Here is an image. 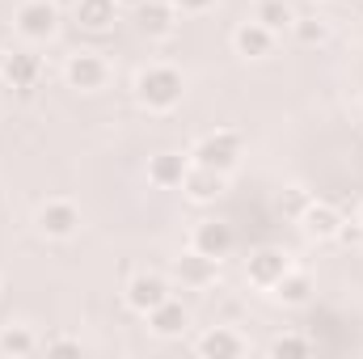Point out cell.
Returning <instances> with one entry per match:
<instances>
[{"mask_svg":"<svg viewBox=\"0 0 363 359\" xmlns=\"http://www.w3.org/2000/svg\"><path fill=\"white\" fill-rule=\"evenodd\" d=\"M135 101L148 110V114H169L178 110L182 97H186V77H182L174 64H144L135 72Z\"/></svg>","mask_w":363,"mask_h":359,"instance_id":"cell-1","label":"cell"},{"mask_svg":"<svg viewBox=\"0 0 363 359\" xmlns=\"http://www.w3.org/2000/svg\"><path fill=\"white\" fill-rule=\"evenodd\" d=\"M245 157V136L237 127H220V131H207L194 148H190V161L194 165H207V170H220V174H233Z\"/></svg>","mask_w":363,"mask_h":359,"instance_id":"cell-2","label":"cell"},{"mask_svg":"<svg viewBox=\"0 0 363 359\" xmlns=\"http://www.w3.org/2000/svg\"><path fill=\"white\" fill-rule=\"evenodd\" d=\"M13 30L26 43H51L60 34V4L55 0H21L13 13Z\"/></svg>","mask_w":363,"mask_h":359,"instance_id":"cell-3","label":"cell"},{"mask_svg":"<svg viewBox=\"0 0 363 359\" xmlns=\"http://www.w3.org/2000/svg\"><path fill=\"white\" fill-rule=\"evenodd\" d=\"M81 207L77 203H68V199H47L38 211H34V228L47 237V241H68V237H77L81 233Z\"/></svg>","mask_w":363,"mask_h":359,"instance_id":"cell-4","label":"cell"},{"mask_svg":"<svg viewBox=\"0 0 363 359\" xmlns=\"http://www.w3.org/2000/svg\"><path fill=\"white\" fill-rule=\"evenodd\" d=\"M291 267H296V263H291L287 250H279V245H262V250H254V254L245 258V279H250V287L271 292Z\"/></svg>","mask_w":363,"mask_h":359,"instance_id":"cell-5","label":"cell"},{"mask_svg":"<svg viewBox=\"0 0 363 359\" xmlns=\"http://www.w3.org/2000/svg\"><path fill=\"white\" fill-rule=\"evenodd\" d=\"M64 81H68V89L97 93V89H106V81H110V64L97 51H72L68 64H64Z\"/></svg>","mask_w":363,"mask_h":359,"instance_id":"cell-6","label":"cell"},{"mask_svg":"<svg viewBox=\"0 0 363 359\" xmlns=\"http://www.w3.org/2000/svg\"><path fill=\"white\" fill-rule=\"evenodd\" d=\"M174 292H169V279L165 275H157V270H140L127 287H123V304L131 309V313H152L161 300H169Z\"/></svg>","mask_w":363,"mask_h":359,"instance_id":"cell-7","label":"cell"},{"mask_svg":"<svg viewBox=\"0 0 363 359\" xmlns=\"http://www.w3.org/2000/svg\"><path fill=\"white\" fill-rule=\"evenodd\" d=\"M300 233L304 237H313V241H338V233H342V224H347V216L334 207V203H325V199H308V207L300 211Z\"/></svg>","mask_w":363,"mask_h":359,"instance_id":"cell-8","label":"cell"},{"mask_svg":"<svg viewBox=\"0 0 363 359\" xmlns=\"http://www.w3.org/2000/svg\"><path fill=\"white\" fill-rule=\"evenodd\" d=\"M233 245H237V233L224 220H199L194 233H190V250H199V254H207L216 263H224L233 254Z\"/></svg>","mask_w":363,"mask_h":359,"instance_id":"cell-9","label":"cell"},{"mask_svg":"<svg viewBox=\"0 0 363 359\" xmlns=\"http://www.w3.org/2000/svg\"><path fill=\"white\" fill-rule=\"evenodd\" d=\"M174 279H178L186 292H203V287H211L216 283V275H220V263L216 258H207V254H199V250H186L174 258Z\"/></svg>","mask_w":363,"mask_h":359,"instance_id":"cell-10","label":"cell"},{"mask_svg":"<svg viewBox=\"0 0 363 359\" xmlns=\"http://www.w3.org/2000/svg\"><path fill=\"white\" fill-rule=\"evenodd\" d=\"M194 351L203 359H241L250 351V343H245L233 326H207V330L194 338Z\"/></svg>","mask_w":363,"mask_h":359,"instance_id":"cell-11","label":"cell"},{"mask_svg":"<svg viewBox=\"0 0 363 359\" xmlns=\"http://www.w3.org/2000/svg\"><path fill=\"white\" fill-rule=\"evenodd\" d=\"M224 190H228V174H220V170H207V165H194V161H190L186 182H182V194H186L190 203H216V199H224Z\"/></svg>","mask_w":363,"mask_h":359,"instance_id":"cell-12","label":"cell"},{"mask_svg":"<svg viewBox=\"0 0 363 359\" xmlns=\"http://www.w3.org/2000/svg\"><path fill=\"white\" fill-rule=\"evenodd\" d=\"M144 321H148V330H152L157 338H182V334L190 330V309L169 296V300H161L152 313H144Z\"/></svg>","mask_w":363,"mask_h":359,"instance_id":"cell-13","label":"cell"},{"mask_svg":"<svg viewBox=\"0 0 363 359\" xmlns=\"http://www.w3.org/2000/svg\"><path fill=\"white\" fill-rule=\"evenodd\" d=\"M43 77V60L34 51H4V68H0V81L13 85V89H34Z\"/></svg>","mask_w":363,"mask_h":359,"instance_id":"cell-14","label":"cell"},{"mask_svg":"<svg viewBox=\"0 0 363 359\" xmlns=\"http://www.w3.org/2000/svg\"><path fill=\"white\" fill-rule=\"evenodd\" d=\"M274 38H279V34L267 30L262 21H254V17L233 30V47H237V55H245V60H267L274 51Z\"/></svg>","mask_w":363,"mask_h":359,"instance_id":"cell-15","label":"cell"},{"mask_svg":"<svg viewBox=\"0 0 363 359\" xmlns=\"http://www.w3.org/2000/svg\"><path fill=\"white\" fill-rule=\"evenodd\" d=\"M135 17H140V30H144L148 38H169V34L178 30L182 13L169 0H144V4L135 9Z\"/></svg>","mask_w":363,"mask_h":359,"instance_id":"cell-16","label":"cell"},{"mask_svg":"<svg viewBox=\"0 0 363 359\" xmlns=\"http://www.w3.org/2000/svg\"><path fill=\"white\" fill-rule=\"evenodd\" d=\"M186 170H190V157H182V153H157V157H148V182L157 190H182Z\"/></svg>","mask_w":363,"mask_h":359,"instance_id":"cell-17","label":"cell"},{"mask_svg":"<svg viewBox=\"0 0 363 359\" xmlns=\"http://www.w3.org/2000/svg\"><path fill=\"white\" fill-rule=\"evenodd\" d=\"M313 292H317V283H313V275L300 267H291L279 283L271 287V296L279 300V304H287V309H300V304H308L313 300Z\"/></svg>","mask_w":363,"mask_h":359,"instance_id":"cell-18","label":"cell"},{"mask_svg":"<svg viewBox=\"0 0 363 359\" xmlns=\"http://www.w3.org/2000/svg\"><path fill=\"white\" fill-rule=\"evenodd\" d=\"M72 17L81 30H110L118 21V4L114 0H72Z\"/></svg>","mask_w":363,"mask_h":359,"instance_id":"cell-19","label":"cell"},{"mask_svg":"<svg viewBox=\"0 0 363 359\" xmlns=\"http://www.w3.org/2000/svg\"><path fill=\"white\" fill-rule=\"evenodd\" d=\"M34 351H43V343H38V334L30 326H13V321L0 326V355L4 359H26Z\"/></svg>","mask_w":363,"mask_h":359,"instance_id":"cell-20","label":"cell"},{"mask_svg":"<svg viewBox=\"0 0 363 359\" xmlns=\"http://www.w3.org/2000/svg\"><path fill=\"white\" fill-rule=\"evenodd\" d=\"M254 21H262L267 30L283 34V30H291V21H296V9H291L287 0H258V4H254Z\"/></svg>","mask_w":363,"mask_h":359,"instance_id":"cell-21","label":"cell"},{"mask_svg":"<svg viewBox=\"0 0 363 359\" xmlns=\"http://www.w3.org/2000/svg\"><path fill=\"white\" fill-rule=\"evenodd\" d=\"M291 34L304 47H321V43H330V21L325 17H296L291 21Z\"/></svg>","mask_w":363,"mask_h":359,"instance_id":"cell-22","label":"cell"},{"mask_svg":"<svg viewBox=\"0 0 363 359\" xmlns=\"http://www.w3.org/2000/svg\"><path fill=\"white\" fill-rule=\"evenodd\" d=\"M267 351L274 359H304V355H313V338H304V334H279Z\"/></svg>","mask_w":363,"mask_h":359,"instance_id":"cell-23","label":"cell"},{"mask_svg":"<svg viewBox=\"0 0 363 359\" xmlns=\"http://www.w3.org/2000/svg\"><path fill=\"white\" fill-rule=\"evenodd\" d=\"M308 199H313V194H308L304 186H287V190H283V199H279V207H283V216L300 220V211L308 207Z\"/></svg>","mask_w":363,"mask_h":359,"instance_id":"cell-24","label":"cell"},{"mask_svg":"<svg viewBox=\"0 0 363 359\" xmlns=\"http://www.w3.org/2000/svg\"><path fill=\"white\" fill-rule=\"evenodd\" d=\"M43 351H47V355H81L85 347H81V338H47Z\"/></svg>","mask_w":363,"mask_h":359,"instance_id":"cell-25","label":"cell"},{"mask_svg":"<svg viewBox=\"0 0 363 359\" xmlns=\"http://www.w3.org/2000/svg\"><path fill=\"white\" fill-rule=\"evenodd\" d=\"M169 4H174L178 13H207L216 0H169Z\"/></svg>","mask_w":363,"mask_h":359,"instance_id":"cell-26","label":"cell"},{"mask_svg":"<svg viewBox=\"0 0 363 359\" xmlns=\"http://www.w3.org/2000/svg\"><path fill=\"white\" fill-rule=\"evenodd\" d=\"M338 241H347V245H359V241H363V224H359V220H355V224L347 220V224H342V233H338Z\"/></svg>","mask_w":363,"mask_h":359,"instance_id":"cell-27","label":"cell"},{"mask_svg":"<svg viewBox=\"0 0 363 359\" xmlns=\"http://www.w3.org/2000/svg\"><path fill=\"white\" fill-rule=\"evenodd\" d=\"M114 4H118V9H140L144 0H114Z\"/></svg>","mask_w":363,"mask_h":359,"instance_id":"cell-28","label":"cell"},{"mask_svg":"<svg viewBox=\"0 0 363 359\" xmlns=\"http://www.w3.org/2000/svg\"><path fill=\"white\" fill-rule=\"evenodd\" d=\"M359 224H363V203H359Z\"/></svg>","mask_w":363,"mask_h":359,"instance_id":"cell-29","label":"cell"},{"mask_svg":"<svg viewBox=\"0 0 363 359\" xmlns=\"http://www.w3.org/2000/svg\"><path fill=\"white\" fill-rule=\"evenodd\" d=\"M0 68H4V51H0Z\"/></svg>","mask_w":363,"mask_h":359,"instance_id":"cell-30","label":"cell"}]
</instances>
